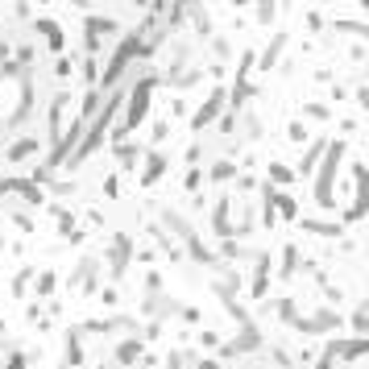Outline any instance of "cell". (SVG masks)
I'll list each match as a JSON object with an SVG mask.
<instances>
[{"label": "cell", "instance_id": "14", "mask_svg": "<svg viewBox=\"0 0 369 369\" xmlns=\"http://www.w3.org/2000/svg\"><path fill=\"white\" fill-rule=\"evenodd\" d=\"M33 154H42V133H25L17 141H9V149H4V158H9L13 166H21L25 158H33Z\"/></svg>", "mask_w": 369, "mask_h": 369}, {"label": "cell", "instance_id": "21", "mask_svg": "<svg viewBox=\"0 0 369 369\" xmlns=\"http://www.w3.org/2000/svg\"><path fill=\"white\" fill-rule=\"evenodd\" d=\"M299 228L303 232H316V237H341L345 232L341 220H316V216H299Z\"/></svg>", "mask_w": 369, "mask_h": 369}, {"label": "cell", "instance_id": "9", "mask_svg": "<svg viewBox=\"0 0 369 369\" xmlns=\"http://www.w3.org/2000/svg\"><path fill=\"white\" fill-rule=\"evenodd\" d=\"M232 208H237V224H232V232H228V241L237 237V241H245L257 232V203L253 199H237L232 196Z\"/></svg>", "mask_w": 369, "mask_h": 369}, {"label": "cell", "instance_id": "29", "mask_svg": "<svg viewBox=\"0 0 369 369\" xmlns=\"http://www.w3.org/2000/svg\"><path fill=\"white\" fill-rule=\"evenodd\" d=\"M33 274H38V266H21V270L13 274V295H17V299H25L29 282H33Z\"/></svg>", "mask_w": 369, "mask_h": 369}, {"label": "cell", "instance_id": "42", "mask_svg": "<svg viewBox=\"0 0 369 369\" xmlns=\"http://www.w3.org/2000/svg\"><path fill=\"white\" fill-rule=\"evenodd\" d=\"M71 71H75V63L67 58V54H58V63H54V75H58V79H67Z\"/></svg>", "mask_w": 369, "mask_h": 369}, {"label": "cell", "instance_id": "20", "mask_svg": "<svg viewBox=\"0 0 369 369\" xmlns=\"http://www.w3.org/2000/svg\"><path fill=\"white\" fill-rule=\"evenodd\" d=\"M63 365L67 369H83L87 365V353H83V336H79V328L67 332V353H63Z\"/></svg>", "mask_w": 369, "mask_h": 369}, {"label": "cell", "instance_id": "17", "mask_svg": "<svg viewBox=\"0 0 369 369\" xmlns=\"http://www.w3.org/2000/svg\"><path fill=\"white\" fill-rule=\"evenodd\" d=\"M33 33H42L46 50H54V54H63V46H67V38H63V25L50 21V17H38V21H33Z\"/></svg>", "mask_w": 369, "mask_h": 369}, {"label": "cell", "instance_id": "16", "mask_svg": "<svg viewBox=\"0 0 369 369\" xmlns=\"http://www.w3.org/2000/svg\"><path fill=\"white\" fill-rule=\"evenodd\" d=\"M212 232L220 241H228V232H232V196L216 199V208H212Z\"/></svg>", "mask_w": 369, "mask_h": 369}, {"label": "cell", "instance_id": "2", "mask_svg": "<svg viewBox=\"0 0 369 369\" xmlns=\"http://www.w3.org/2000/svg\"><path fill=\"white\" fill-rule=\"evenodd\" d=\"M121 21L117 17H104V13H87L83 21V46H87V58H96L104 46H117L121 42Z\"/></svg>", "mask_w": 369, "mask_h": 369}, {"label": "cell", "instance_id": "28", "mask_svg": "<svg viewBox=\"0 0 369 369\" xmlns=\"http://www.w3.org/2000/svg\"><path fill=\"white\" fill-rule=\"evenodd\" d=\"M299 270H303V253H299V245H287L282 249V278H295Z\"/></svg>", "mask_w": 369, "mask_h": 369}, {"label": "cell", "instance_id": "43", "mask_svg": "<svg viewBox=\"0 0 369 369\" xmlns=\"http://www.w3.org/2000/svg\"><path fill=\"white\" fill-rule=\"evenodd\" d=\"M178 320H183V323H199V307H178Z\"/></svg>", "mask_w": 369, "mask_h": 369}, {"label": "cell", "instance_id": "8", "mask_svg": "<svg viewBox=\"0 0 369 369\" xmlns=\"http://www.w3.org/2000/svg\"><path fill=\"white\" fill-rule=\"evenodd\" d=\"M262 345H266V336L257 332V323H245L232 341H224L220 353H224V357H249V353H257Z\"/></svg>", "mask_w": 369, "mask_h": 369}, {"label": "cell", "instance_id": "51", "mask_svg": "<svg viewBox=\"0 0 369 369\" xmlns=\"http://www.w3.org/2000/svg\"><path fill=\"white\" fill-rule=\"evenodd\" d=\"M196 369H220V365H216V361H203V357H199V365Z\"/></svg>", "mask_w": 369, "mask_h": 369}, {"label": "cell", "instance_id": "36", "mask_svg": "<svg viewBox=\"0 0 369 369\" xmlns=\"http://www.w3.org/2000/svg\"><path fill=\"white\" fill-rule=\"evenodd\" d=\"M270 357H274V365H278V369H295V361H291V353H287L282 345H270Z\"/></svg>", "mask_w": 369, "mask_h": 369}, {"label": "cell", "instance_id": "56", "mask_svg": "<svg viewBox=\"0 0 369 369\" xmlns=\"http://www.w3.org/2000/svg\"><path fill=\"white\" fill-rule=\"evenodd\" d=\"M0 17H4V9H0Z\"/></svg>", "mask_w": 369, "mask_h": 369}, {"label": "cell", "instance_id": "38", "mask_svg": "<svg viewBox=\"0 0 369 369\" xmlns=\"http://www.w3.org/2000/svg\"><path fill=\"white\" fill-rule=\"evenodd\" d=\"M79 67H83V79H87V83L96 87V83H100V63H96V58H83Z\"/></svg>", "mask_w": 369, "mask_h": 369}, {"label": "cell", "instance_id": "7", "mask_svg": "<svg viewBox=\"0 0 369 369\" xmlns=\"http://www.w3.org/2000/svg\"><path fill=\"white\" fill-rule=\"evenodd\" d=\"M178 307H183V303H178L174 295L158 291V295H146V299H141V307H137V311H141L149 323H166V320H178Z\"/></svg>", "mask_w": 369, "mask_h": 369}, {"label": "cell", "instance_id": "54", "mask_svg": "<svg viewBox=\"0 0 369 369\" xmlns=\"http://www.w3.org/2000/svg\"><path fill=\"white\" fill-rule=\"evenodd\" d=\"M0 253H4V232H0Z\"/></svg>", "mask_w": 369, "mask_h": 369}, {"label": "cell", "instance_id": "30", "mask_svg": "<svg viewBox=\"0 0 369 369\" xmlns=\"http://www.w3.org/2000/svg\"><path fill=\"white\" fill-rule=\"evenodd\" d=\"M274 311H278V320H282V323H295L299 320V299H291V295L278 299V303H274Z\"/></svg>", "mask_w": 369, "mask_h": 369}, {"label": "cell", "instance_id": "50", "mask_svg": "<svg viewBox=\"0 0 369 369\" xmlns=\"http://www.w3.org/2000/svg\"><path fill=\"white\" fill-rule=\"evenodd\" d=\"M199 348H216V332H203V336H199Z\"/></svg>", "mask_w": 369, "mask_h": 369}, {"label": "cell", "instance_id": "4", "mask_svg": "<svg viewBox=\"0 0 369 369\" xmlns=\"http://www.w3.org/2000/svg\"><path fill=\"white\" fill-rule=\"evenodd\" d=\"M100 274H104V266H100V257H79L75 262V270L67 274V287L71 291H83V295H100Z\"/></svg>", "mask_w": 369, "mask_h": 369}, {"label": "cell", "instance_id": "19", "mask_svg": "<svg viewBox=\"0 0 369 369\" xmlns=\"http://www.w3.org/2000/svg\"><path fill=\"white\" fill-rule=\"evenodd\" d=\"M323 149H328V137H316L311 146L303 149V158H299V166L291 174H316V166H320V158H323Z\"/></svg>", "mask_w": 369, "mask_h": 369}, {"label": "cell", "instance_id": "18", "mask_svg": "<svg viewBox=\"0 0 369 369\" xmlns=\"http://www.w3.org/2000/svg\"><path fill=\"white\" fill-rule=\"evenodd\" d=\"M270 253L266 249H257V257H253V299H262L270 291Z\"/></svg>", "mask_w": 369, "mask_h": 369}, {"label": "cell", "instance_id": "32", "mask_svg": "<svg viewBox=\"0 0 369 369\" xmlns=\"http://www.w3.org/2000/svg\"><path fill=\"white\" fill-rule=\"evenodd\" d=\"M353 332H357V336H365V332H369V303H365V299H361L357 311H353Z\"/></svg>", "mask_w": 369, "mask_h": 369}, {"label": "cell", "instance_id": "6", "mask_svg": "<svg viewBox=\"0 0 369 369\" xmlns=\"http://www.w3.org/2000/svg\"><path fill=\"white\" fill-rule=\"evenodd\" d=\"M158 228H162L171 241H183V245L196 237V224L187 220L178 208H171V203H158Z\"/></svg>", "mask_w": 369, "mask_h": 369}, {"label": "cell", "instance_id": "23", "mask_svg": "<svg viewBox=\"0 0 369 369\" xmlns=\"http://www.w3.org/2000/svg\"><path fill=\"white\" fill-rule=\"evenodd\" d=\"M270 203H274V216H287V220L299 216V199L291 196V191H274L270 187Z\"/></svg>", "mask_w": 369, "mask_h": 369}, {"label": "cell", "instance_id": "55", "mask_svg": "<svg viewBox=\"0 0 369 369\" xmlns=\"http://www.w3.org/2000/svg\"><path fill=\"white\" fill-rule=\"evenodd\" d=\"M58 369H67V365H63V361H58Z\"/></svg>", "mask_w": 369, "mask_h": 369}, {"label": "cell", "instance_id": "41", "mask_svg": "<svg viewBox=\"0 0 369 369\" xmlns=\"http://www.w3.org/2000/svg\"><path fill=\"white\" fill-rule=\"evenodd\" d=\"M0 369H29V357H25V353H13V357H4Z\"/></svg>", "mask_w": 369, "mask_h": 369}, {"label": "cell", "instance_id": "40", "mask_svg": "<svg viewBox=\"0 0 369 369\" xmlns=\"http://www.w3.org/2000/svg\"><path fill=\"white\" fill-rule=\"evenodd\" d=\"M203 158H208V146H203V141H196V146L187 149V162H191V166H199Z\"/></svg>", "mask_w": 369, "mask_h": 369}, {"label": "cell", "instance_id": "25", "mask_svg": "<svg viewBox=\"0 0 369 369\" xmlns=\"http://www.w3.org/2000/svg\"><path fill=\"white\" fill-rule=\"evenodd\" d=\"M141 158H146V149L133 146V141H121V146H117V162H121V171H137Z\"/></svg>", "mask_w": 369, "mask_h": 369}, {"label": "cell", "instance_id": "44", "mask_svg": "<svg viewBox=\"0 0 369 369\" xmlns=\"http://www.w3.org/2000/svg\"><path fill=\"white\" fill-rule=\"evenodd\" d=\"M353 100H357V108H369V87H365V83H357V92H353Z\"/></svg>", "mask_w": 369, "mask_h": 369}, {"label": "cell", "instance_id": "5", "mask_svg": "<svg viewBox=\"0 0 369 369\" xmlns=\"http://www.w3.org/2000/svg\"><path fill=\"white\" fill-rule=\"evenodd\" d=\"M341 328V311L336 307H316L311 316H299L295 332L299 336H323V332H336Z\"/></svg>", "mask_w": 369, "mask_h": 369}, {"label": "cell", "instance_id": "22", "mask_svg": "<svg viewBox=\"0 0 369 369\" xmlns=\"http://www.w3.org/2000/svg\"><path fill=\"white\" fill-rule=\"evenodd\" d=\"M0 208H4V216H9V220L17 224L21 232H33V228H38V220H33V216L25 212L21 203H13V199H0Z\"/></svg>", "mask_w": 369, "mask_h": 369}, {"label": "cell", "instance_id": "11", "mask_svg": "<svg viewBox=\"0 0 369 369\" xmlns=\"http://www.w3.org/2000/svg\"><path fill=\"white\" fill-rule=\"evenodd\" d=\"M158 79H162L166 87H174V92H183V87H196L199 79H203V67H196V63H178V67H166Z\"/></svg>", "mask_w": 369, "mask_h": 369}, {"label": "cell", "instance_id": "13", "mask_svg": "<svg viewBox=\"0 0 369 369\" xmlns=\"http://www.w3.org/2000/svg\"><path fill=\"white\" fill-rule=\"evenodd\" d=\"M287 46H291V33H287V29H278V33L270 38V46L262 50V54H253L257 71H266V75H270L274 67H278V58H282V50H287Z\"/></svg>", "mask_w": 369, "mask_h": 369}, {"label": "cell", "instance_id": "45", "mask_svg": "<svg viewBox=\"0 0 369 369\" xmlns=\"http://www.w3.org/2000/svg\"><path fill=\"white\" fill-rule=\"evenodd\" d=\"M316 369H336V357H332V353L323 348L320 357H316Z\"/></svg>", "mask_w": 369, "mask_h": 369}, {"label": "cell", "instance_id": "27", "mask_svg": "<svg viewBox=\"0 0 369 369\" xmlns=\"http://www.w3.org/2000/svg\"><path fill=\"white\" fill-rule=\"evenodd\" d=\"M203 178H212V183H228V178H237V162H232V158H216L212 171L203 174Z\"/></svg>", "mask_w": 369, "mask_h": 369}, {"label": "cell", "instance_id": "3", "mask_svg": "<svg viewBox=\"0 0 369 369\" xmlns=\"http://www.w3.org/2000/svg\"><path fill=\"white\" fill-rule=\"evenodd\" d=\"M133 253H137V241H133L129 232H117V237L108 241V249H104L100 266H108V278L121 282L124 274H129V266H133Z\"/></svg>", "mask_w": 369, "mask_h": 369}, {"label": "cell", "instance_id": "35", "mask_svg": "<svg viewBox=\"0 0 369 369\" xmlns=\"http://www.w3.org/2000/svg\"><path fill=\"white\" fill-rule=\"evenodd\" d=\"M208 46H212L216 58H228V54H232V46H228V38H224V33H212V38H208Z\"/></svg>", "mask_w": 369, "mask_h": 369}, {"label": "cell", "instance_id": "53", "mask_svg": "<svg viewBox=\"0 0 369 369\" xmlns=\"http://www.w3.org/2000/svg\"><path fill=\"white\" fill-rule=\"evenodd\" d=\"M0 341H4V320H0Z\"/></svg>", "mask_w": 369, "mask_h": 369}, {"label": "cell", "instance_id": "15", "mask_svg": "<svg viewBox=\"0 0 369 369\" xmlns=\"http://www.w3.org/2000/svg\"><path fill=\"white\" fill-rule=\"evenodd\" d=\"M166 171H171V158H166L162 149H149V154H146V171L137 174V187H154Z\"/></svg>", "mask_w": 369, "mask_h": 369}, {"label": "cell", "instance_id": "47", "mask_svg": "<svg viewBox=\"0 0 369 369\" xmlns=\"http://www.w3.org/2000/svg\"><path fill=\"white\" fill-rule=\"evenodd\" d=\"M104 191H108V196H117V191H121V178H117V174H108V178H104Z\"/></svg>", "mask_w": 369, "mask_h": 369}, {"label": "cell", "instance_id": "49", "mask_svg": "<svg viewBox=\"0 0 369 369\" xmlns=\"http://www.w3.org/2000/svg\"><path fill=\"white\" fill-rule=\"evenodd\" d=\"M274 13H278L274 4H262V9H257V17H262V21H274Z\"/></svg>", "mask_w": 369, "mask_h": 369}, {"label": "cell", "instance_id": "26", "mask_svg": "<svg viewBox=\"0 0 369 369\" xmlns=\"http://www.w3.org/2000/svg\"><path fill=\"white\" fill-rule=\"evenodd\" d=\"M187 257H191V262H199V266H208V270H212V266H216V262H220V257H216V253H212V249L203 245V241H199V237H191V241H187Z\"/></svg>", "mask_w": 369, "mask_h": 369}, {"label": "cell", "instance_id": "34", "mask_svg": "<svg viewBox=\"0 0 369 369\" xmlns=\"http://www.w3.org/2000/svg\"><path fill=\"white\" fill-rule=\"evenodd\" d=\"M307 137H311V133H307V124H303V121H291V124H287V141L307 146Z\"/></svg>", "mask_w": 369, "mask_h": 369}, {"label": "cell", "instance_id": "33", "mask_svg": "<svg viewBox=\"0 0 369 369\" xmlns=\"http://www.w3.org/2000/svg\"><path fill=\"white\" fill-rule=\"evenodd\" d=\"M203 183H208V178H203V166H191V171L183 174V187H187L191 196H199V187H203Z\"/></svg>", "mask_w": 369, "mask_h": 369}, {"label": "cell", "instance_id": "46", "mask_svg": "<svg viewBox=\"0 0 369 369\" xmlns=\"http://www.w3.org/2000/svg\"><path fill=\"white\" fill-rule=\"evenodd\" d=\"M121 295H117V287H104V307H117Z\"/></svg>", "mask_w": 369, "mask_h": 369}, {"label": "cell", "instance_id": "48", "mask_svg": "<svg viewBox=\"0 0 369 369\" xmlns=\"http://www.w3.org/2000/svg\"><path fill=\"white\" fill-rule=\"evenodd\" d=\"M237 187H241V191H253V187H257V178H253V174H241V178H237Z\"/></svg>", "mask_w": 369, "mask_h": 369}, {"label": "cell", "instance_id": "1", "mask_svg": "<svg viewBox=\"0 0 369 369\" xmlns=\"http://www.w3.org/2000/svg\"><path fill=\"white\" fill-rule=\"evenodd\" d=\"M345 154H348V146L336 137V141H328L320 166H316V196L311 199H316L320 212H332V208H336V174L345 166Z\"/></svg>", "mask_w": 369, "mask_h": 369}, {"label": "cell", "instance_id": "52", "mask_svg": "<svg viewBox=\"0 0 369 369\" xmlns=\"http://www.w3.org/2000/svg\"><path fill=\"white\" fill-rule=\"evenodd\" d=\"M336 369H361V365H336Z\"/></svg>", "mask_w": 369, "mask_h": 369}, {"label": "cell", "instance_id": "10", "mask_svg": "<svg viewBox=\"0 0 369 369\" xmlns=\"http://www.w3.org/2000/svg\"><path fill=\"white\" fill-rule=\"evenodd\" d=\"M220 112H224V87H212V92H208V100H203L196 112H191V129H196V133H203V129L216 121Z\"/></svg>", "mask_w": 369, "mask_h": 369}, {"label": "cell", "instance_id": "31", "mask_svg": "<svg viewBox=\"0 0 369 369\" xmlns=\"http://www.w3.org/2000/svg\"><path fill=\"white\" fill-rule=\"evenodd\" d=\"M291 178H295V174H291V166H287V162H270V183H278V187H287ZM270 183H266V187H270ZM278 187H274V191H278Z\"/></svg>", "mask_w": 369, "mask_h": 369}, {"label": "cell", "instance_id": "24", "mask_svg": "<svg viewBox=\"0 0 369 369\" xmlns=\"http://www.w3.org/2000/svg\"><path fill=\"white\" fill-rule=\"evenodd\" d=\"M33 291H38V303H46V299H54V291H58V274L54 270H38L33 274Z\"/></svg>", "mask_w": 369, "mask_h": 369}, {"label": "cell", "instance_id": "39", "mask_svg": "<svg viewBox=\"0 0 369 369\" xmlns=\"http://www.w3.org/2000/svg\"><path fill=\"white\" fill-rule=\"evenodd\" d=\"M166 137H171V121H158V124H154V133H149V141H154V146H162Z\"/></svg>", "mask_w": 369, "mask_h": 369}, {"label": "cell", "instance_id": "37", "mask_svg": "<svg viewBox=\"0 0 369 369\" xmlns=\"http://www.w3.org/2000/svg\"><path fill=\"white\" fill-rule=\"evenodd\" d=\"M303 117H311V121H328L332 108H328V104H303Z\"/></svg>", "mask_w": 369, "mask_h": 369}, {"label": "cell", "instance_id": "12", "mask_svg": "<svg viewBox=\"0 0 369 369\" xmlns=\"http://www.w3.org/2000/svg\"><path fill=\"white\" fill-rule=\"evenodd\" d=\"M146 357V341L141 336H124L117 353H112V369H137V361Z\"/></svg>", "mask_w": 369, "mask_h": 369}]
</instances>
